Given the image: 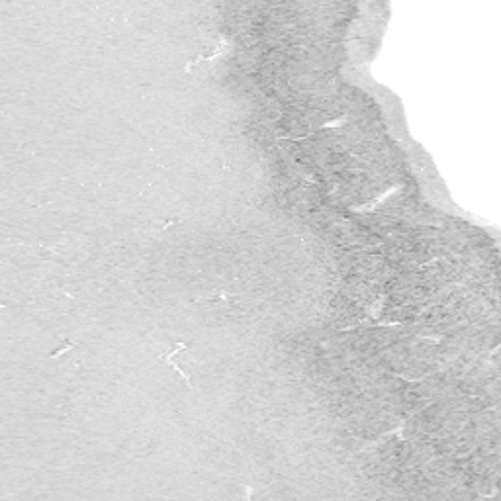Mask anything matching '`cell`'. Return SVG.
<instances>
[{
	"mask_svg": "<svg viewBox=\"0 0 501 501\" xmlns=\"http://www.w3.org/2000/svg\"><path fill=\"white\" fill-rule=\"evenodd\" d=\"M188 348H190V345H188V343H182V341H180V343H174L167 352H159V354H157V360H163V362H167L173 370H176V372H178V376H180V378L186 382V386H188V390H190V388H192V384H190V376H188V374H186V372L176 364V354H178V352H182V350H188Z\"/></svg>",
	"mask_w": 501,
	"mask_h": 501,
	"instance_id": "6da1fadb",
	"label": "cell"
},
{
	"mask_svg": "<svg viewBox=\"0 0 501 501\" xmlns=\"http://www.w3.org/2000/svg\"><path fill=\"white\" fill-rule=\"evenodd\" d=\"M237 298H239V296L225 294V292L221 290V292H217V294H213V296H210V298H204V302H206V304H233V302H237Z\"/></svg>",
	"mask_w": 501,
	"mask_h": 501,
	"instance_id": "7a4b0ae2",
	"label": "cell"
},
{
	"mask_svg": "<svg viewBox=\"0 0 501 501\" xmlns=\"http://www.w3.org/2000/svg\"><path fill=\"white\" fill-rule=\"evenodd\" d=\"M73 347H75V341H71V339H69V341H65V345H63L59 350L51 352V358H57V356H61L63 352H67V350H69V348H73Z\"/></svg>",
	"mask_w": 501,
	"mask_h": 501,
	"instance_id": "3957f363",
	"label": "cell"
}]
</instances>
